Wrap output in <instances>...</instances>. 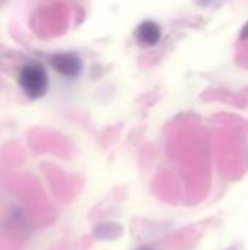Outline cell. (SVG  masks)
I'll list each match as a JSON object with an SVG mask.
<instances>
[{
    "label": "cell",
    "instance_id": "6da1fadb",
    "mask_svg": "<svg viewBox=\"0 0 248 250\" xmlns=\"http://www.w3.org/2000/svg\"><path fill=\"white\" fill-rule=\"evenodd\" d=\"M19 85L29 98H39L48 89V75L38 63L26 64L19 73Z\"/></svg>",
    "mask_w": 248,
    "mask_h": 250
},
{
    "label": "cell",
    "instance_id": "7a4b0ae2",
    "mask_svg": "<svg viewBox=\"0 0 248 250\" xmlns=\"http://www.w3.org/2000/svg\"><path fill=\"white\" fill-rule=\"evenodd\" d=\"M51 66L66 78H76L82 72V62L77 56L70 53H61L51 57Z\"/></svg>",
    "mask_w": 248,
    "mask_h": 250
},
{
    "label": "cell",
    "instance_id": "3957f363",
    "mask_svg": "<svg viewBox=\"0 0 248 250\" xmlns=\"http://www.w3.org/2000/svg\"><path fill=\"white\" fill-rule=\"evenodd\" d=\"M161 35H162L161 28L153 21H143L134 29V37H136L137 42L140 45H146V47L156 45L161 40Z\"/></svg>",
    "mask_w": 248,
    "mask_h": 250
},
{
    "label": "cell",
    "instance_id": "277c9868",
    "mask_svg": "<svg viewBox=\"0 0 248 250\" xmlns=\"http://www.w3.org/2000/svg\"><path fill=\"white\" fill-rule=\"evenodd\" d=\"M137 250H153L151 246H142V248H139Z\"/></svg>",
    "mask_w": 248,
    "mask_h": 250
},
{
    "label": "cell",
    "instance_id": "5b68a950",
    "mask_svg": "<svg viewBox=\"0 0 248 250\" xmlns=\"http://www.w3.org/2000/svg\"><path fill=\"white\" fill-rule=\"evenodd\" d=\"M197 1H199V3H202V4H208L210 0H197Z\"/></svg>",
    "mask_w": 248,
    "mask_h": 250
}]
</instances>
